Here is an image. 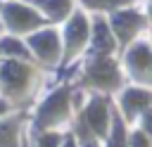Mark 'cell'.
Instances as JSON below:
<instances>
[{
	"instance_id": "obj_6",
	"label": "cell",
	"mask_w": 152,
	"mask_h": 147,
	"mask_svg": "<svg viewBox=\"0 0 152 147\" xmlns=\"http://www.w3.org/2000/svg\"><path fill=\"white\" fill-rule=\"evenodd\" d=\"M31 43L38 50V55H43V57H52L57 52V38H55V33H40Z\"/></svg>"
},
{
	"instance_id": "obj_12",
	"label": "cell",
	"mask_w": 152,
	"mask_h": 147,
	"mask_svg": "<svg viewBox=\"0 0 152 147\" xmlns=\"http://www.w3.org/2000/svg\"><path fill=\"white\" fill-rule=\"evenodd\" d=\"M45 7H48L55 17H62V14L69 9V2H66V0H45Z\"/></svg>"
},
{
	"instance_id": "obj_18",
	"label": "cell",
	"mask_w": 152,
	"mask_h": 147,
	"mask_svg": "<svg viewBox=\"0 0 152 147\" xmlns=\"http://www.w3.org/2000/svg\"><path fill=\"white\" fill-rule=\"evenodd\" d=\"M88 5H112V2H119V0H86Z\"/></svg>"
},
{
	"instance_id": "obj_11",
	"label": "cell",
	"mask_w": 152,
	"mask_h": 147,
	"mask_svg": "<svg viewBox=\"0 0 152 147\" xmlns=\"http://www.w3.org/2000/svg\"><path fill=\"white\" fill-rule=\"evenodd\" d=\"M95 47H97L100 52L112 50V38H109V33H107L104 24H97V26H95Z\"/></svg>"
},
{
	"instance_id": "obj_19",
	"label": "cell",
	"mask_w": 152,
	"mask_h": 147,
	"mask_svg": "<svg viewBox=\"0 0 152 147\" xmlns=\"http://www.w3.org/2000/svg\"><path fill=\"white\" fill-rule=\"evenodd\" d=\"M145 123H147V130H150V133H152V111H150V114H147V121H145Z\"/></svg>"
},
{
	"instance_id": "obj_3",
	"label": "cell",
	"mask_w": 152,
	"mask_h": 147,
	"mask_svg": "<svg viewBox=\"0 0 152 147\" xmlns=\"http://www.w3.org/2000/svg\"><path fill=\"white\" fill-rule=\"evenodd\" d=\"M90 76H93V81L100 83V85H112V83H116V69H114L109 62H97V64L90 69Z\"/></svg>"
},
{
	"instance_id": "obj_5",
	"label": "cell",
	"mask_w": 152,
	"mask_h": 147,
	"mask_svg": "<svg viewBox=\"0 0 152 147\" xmlns=\"http://www.w3.org/2000/svg\"><path fill=\"white\" fill-rule=\"evenodd\" d=\"M26 66H19V64H7L5 69H2V78H5V83L14 90V88H21L24 85V81H26Z\"/></svg>"
},
{
	"instance_id": "obj_7",
	"label": "cell",
	"mask_w": 152,
	"mask_h": 147,
	"mask_svg": "<svg viewBox=\"0 0 152 147\" xmlns=\"http://www.w3.org/2000/svg\"><path fill=\"white\" fill-rule=\"evenodd\" d=\"M135 26H138V17L133 12H124V14H116L114 17V28L119 31L121 38H128L131 31H135Z\"/></svg>"
},
{
	"instance_id": "obj_10",
	"label": "cell",
	"mask_w": 152,
	"mask_h": 147,
	"mask_svg": "<svg viewBox=\"0 0 152 147\" xmlns=\"http://www.w3.org/2000/svg\"><path fill=\"white\" fill-rule=\"evenodd\" d=\"M86 38V21L83 17H76L69 26V47H78Z\"/></svg>"
},
{
	"instance_id": "obj_14",
	"label": "cell",
	"mask_w": 152,
	"mask_h": 147,
	"mask_svg": "<svg viewBox=\"0 0 152 147\" xmlns=\"http://www.w3.org/2000/svg\"><path fill=\"white\" fill-rule=\"evenodd\" d=\"M0 50H2V52H12V55H24V47H21L19 43H14V40H5V43L0 45Z\"/></svg>"
},
{
	"instance_id": "obj_20",
	"label": "cell",
	"mask_w": 152,
	"mask_h": 147,
	"mask_svg": "<svg viewBox=\"0 0 152 147\" xmlns=\"http://www.w3.org/2000/svg\"><path fill=\"white\" fill-rule=\"evenodd\" d=\"M2 109H5V104H2V102H0V111H2Z\"/></svg>"
},
{
	"instance_id": "obj_4",
	"label": "cell",
	"mask_w": 152,
	"mask_h": 147,
	"mask_svg": "<svg viewBox=\"0 0 152 147\" xmlns=\"http://www.w3.org/2000/svg\"><path fill=\"white\" fill-rule=\"evenodd\" d=\"M64 109H66V95H64V92H57V95H52L50 102L43 107L40 116H43V121H52L55 116H62Z\"/></svg>"
},
{
	"instance_id": "obj_9",
	"label": "cell",
	"mask_w": 152,
	"mask_h": 147,
	"mask_svg": "<svg viewBox=\"0 0 152 147\" xmlns=\"http://www.w3.org/2000/svg\"><path fill=\"white\" fill-rule=\"evenodd\" d=\"M150 102V95L147 92H142V90H128L126 92V97H124V104H126V111H138L140 107H145Z\"/></svg>"
},
{
	"instance_id": "obj_13",
	"label": "cell",
	"mask_w": 152,
	"mask_h": 147,
	"mask_svg": "<svg viewBox=\"0 0 152 147\" xmlns=\"http://www.w3.org/2000/svg\"><path fill=\"white\" fill-rule=\"evenodd\" d=\"M14 130H12V126H2L0 128V147H10L12 142H14V135H12Z\"/></svg>"
},
{
	"instance_id": "obj_2",
	"label": "cell",
	"mask_w": 152,
	"mask_h": 147,
	"mask_svg": "<svg viewBox=\"0 0 152 147\" xmlns=\"http://www.w3.org/2000/svg\"><path fill=\"white\" fill-rule=\"evenodd\" d=\"M86 119H88V123H90V128H93L95 133H104V126H107L104 102H102V100L93 102V104H90V109H88V114H86Z\"/></svg>"
},
{
	"instance_id": "obj_1",
	"label": "cell",
	"mask_w": 152,
	"mask_h": 147,
	"mask_svg": "<svg viewBox=\"0 0 152 147\" xmlns=\"http://www.w3.org/2000/svg\"><path fill=\"white\" fill-rule=\"evenodd\" d=\"M7 19H10V24H12L14 28H28V26L38 24V17H36L31 9L17 7V5H10V7H7Z\"/></svg>"
},
{
	"instance_id": "obj_8",
	"label": "cell",
	"mask_w": 152,
	"mask_h": 147,
	"mask_svg": "<svg viewBox=\"0 0 152 147\" xmlns=\"http://www.w3.org/2000/svg\"><path fill=\"white\" fill-rule=\"evenodd\" d=\"M128 62H131V66H135L138 71L152 69V55H150V50H147L145 45H138V47H133V52L128 55Z\"/></svg>"
},
{
	"instance_id": "obj_17",
	"label": "cell",
	"mask_w": 152,
	"mask_h": 147,
	"mask_svg": "<svg viewBox=\"0 0 152 147\" xmlns=\"http://www.w3.org/2000/svg\"><path fill=\"white\" fill-rule=\"evenodd\" d=\"M133 147H147V140L142 135H133Z\"/></svg>"
},
{
	"instance_id": "obj_21",
	"label": "cell",
	"mask_w": 152,
	"mask_h": 147,
	"mask_svg": "<svg viewBox=\"0 0 152 147\" xmlns=\"http://www.w3.org/2000/svg\"><path fill=\"white\" fill-rule=\"evenodd\" d=\"M66 147H74V142H69V145H66Z\"/></svg>"
},
{
	"instance_id": "obj_15",
	"label": "cell",
	"mask_w": 152,
	"mask_h": 147,
	"mask_svg": "<svg viewBox=\"0 0 152 147\" xmlns=\"http://www.w3.org/2000/svg\"><path fill=\"white\" fill-rule=\"evenodd\" d=\"M112 147H124V130H121V123L114 121V138H112Z\"/></svg>"
},
{
	"instance_id": "obj_16",
	"label": "cell",
	"mask_w": 152,
	"mask_h": 147,
	"mask_svg": "<svg viewBox=\"0 0 152 147\" xmlns=\"http://www.w3.org/2000/svg\"><path fill=\"white\" fill-rule=\"evenodd\" d=\"M57 135H45L43 140H40V147H57Z\"/></svg>"
}]
</instances>
